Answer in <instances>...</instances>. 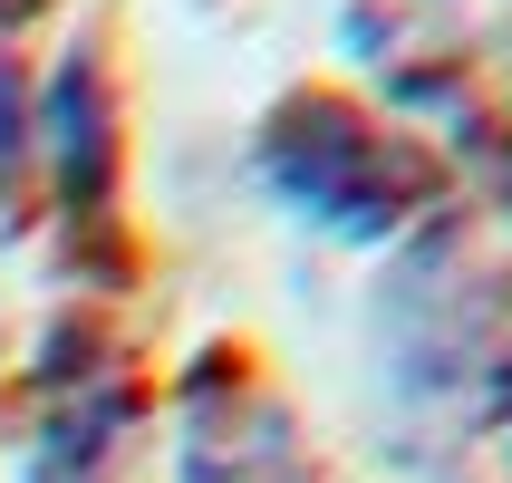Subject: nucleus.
<instances>
[{"instance_id":"obj_1","label":"nucleus","mask_w":512,"mask_h":483,"mask_svg":"<svg viewBox=\"0 0 512 483\" xmlns=\"http://www.w3.org/2000/svg\"><path fill=\"white\" fill-rule=\"evenodd\" d=\"M261 184L329 242H397L445 203V155L426 136H406L397 116H377L348 87H290L261 116Z\"/></svg>"},{"instance_id":"obj_2","label":"nucleus","mask_w":512,"mask_h":483,"mask_svg":"<svg viewBox=\"0 0 512 483\" xmlns=\"http://www.w3.org/2000/svg\"><path fill=\"white\" fill-rule=\"evenodd\" d=\"M174 483H310L300 416L252 348H203L174 387Z\"/></svg>"},{"instance_id":"obj_3","label":"nucleus","mask_w":512,"mask_h":483,"mask_svg":"<svg viewBox=\"0 0 512 483\" xmlns=\"http://www.w3.org/2000/svg\"><path fill=\"white\" fill-rule=\"evenodd\" d=\"M39 165H49L58 203H68V232H107L116 194H126V87H116L107 39H68L58 78L39 87Z\"/></svg>"},{"instance_id":"obj_4","label":"nucleus","mask_w":512,"mask_h":483,"mask_svg":"<svg viewBox=\"0 0 512 483\" xmlns=\"http://www.w3.org/2000/svg\"><path fill=\"white\" fill-rule=\"evenodd\" d=\"M136 426H145V397H136V377L116 368V358L49 368L39 435H29V483H116Z\"/></svg>"},{"instance_id":"obj_5","label":"nucleus","mask_w":512,"mask_h":483,"mask_svg":"<svg viewBox=\"0 0 512 483\" xmlns=\"http://www.w3.org/2000/svg\"><path fill=\"white\" fill-rule=\"evenodd\" d=\"M29 10H49V0H0V49H10V29H20Z\"/></svg>"}]
</instances>
